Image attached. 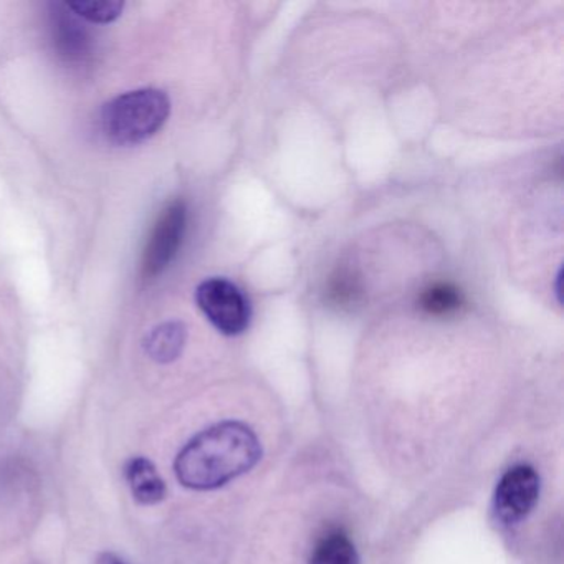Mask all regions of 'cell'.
<instances>
[{"mask_svg": "<svg viewBox=\"0 0 564 564\" xmlns=\"http://www.w3.org/2000/svg\"><path fill=\"white\" fill-rule=\"evenodd\" d=\"M358 292V282L355 276L351 273L341 272L329 286V299L338 305H346V303L355 302Z\"/></svg>", "mask_w": 564, "mask_h": 564, "instance_id": "7c38bea8", "label": "cell"}, {"mask_svg": "<svg viewBox=\"0 0 564 564\" xmlns=\"http://www.w3.org/2000/svg\"><path fill=\"white\" fill-rule=\"evenodd\" d=\"M186 338L187 332L183 323H164L147 336L144 348L154 361L166 365V362H173L174 359L180 358L184 345H186Z\"/></svg>", "mask_w": 564, "mask_h": 564, "instance_id": "ba28073f", "label": "cell"}, {"mask_svg": "<svg viewBox=\"0 0 564 564\" xmlns=\"http://www.w3.org/2000/svg\"><path fill=\"white\" fill-rule=\"evenodd\" d=\"M52 24L58 51L68 61H82L90 51V37L77 15L67 8V4L57 6L52 14Z\"/></svg>", "mask_w": 564, "mask_h": 564, "instance_id": "8992f818", "label": "cell"}, {"mask_svg": "<svg viewBox=\"0 0 564 564\" xmlns=\"http://www.w3.org/2000/svg\"><path fill=\"white\" fill-rule=\"evenodd\" d=\"M462 305H464V296L452 283H434L419 296V306L422 312L432 316L452 315L458 312Z\"/></svg>", "mask_w": 564, "mask_h": 564, "instance_id": "30bf717a", "label": "cell"}, {"mask_svg": "<svg viewBox=\"0 0 564 564\" xmlns=\"http://www.w3.org/2000/svg\"><path fill=\"white\" fill-rule=\"evenodd\" d=\"M97 564H128L127 561L118 557L117 554L113 553H104L97 560Z\"/></svg>", "mask_w": 564, "mask_h": 564, "instance_id": "4fadbf2b", "label": "cell"}, {"mask_svg": "<svg viewBox=\"0 0 564 564\" xmlns=\"http://www.w3.org/2000/svg\"><path fill=\"white\" fill-rule=\"evenodd\" d=\"M540 497V475L530 465H514L498 481L495 514L503 524H514L530 514Z\"/></svg>", "mask_w": 564, "mask_h": 564, "instance_id": "5b68a950", "label": "cell"}, {"mask_svg": "<svg viewBox=\"0 0 564 564\" xmlns=\"http://www.w3.org/2000/svg\"><path fill=\"white\" fill-rule=\"evenodd\" d=\"M67 8L77 15L95 24H110L123 12L124 4L120 0H75L67 2Z\"/></svg>", "mask_w": 564, "mask_h": 564, "instance_id": "8fae6325", "label": "cell"}, {"mask_svg": "<svg viewBox=\"0 0 564 564\" xmlns=\"http://www.w3.org/2000/svg\"><path fill=\"white\" fill-rule=\"evenodd\" d=\"M167 95L154 88L128 91L105 105L101 130L111 143L120 147L143 143L153 138L170 118Z\"/></svg>", "mask_w": 564, "mask_h": 564, "instance_id": "7a4b0ae2", "label": "cell"}, {"mask_svg": "<svg viewBox=\"0 0 564 564\" xmlns=\"http://www.w3.org/2000/svg\"><path fill=\"white\" fill-rule=\"evenodd\" d=\"M187 229V207L183 200L171 203L151 230L141 259L144 280L156 279L170 267L183 246Z\"/></svg>", "mask_w": 564, "mask_h": 564, "instance_id": "277c9868", "label": "cell"}, {"mask_svg": "<svg viewBox=\"0 0 564 564\" xmlns=\"http://www.w3.org/2000/svg\"><path fill=\"white\" fill-rule=\"evenodd\" d=\"M262 445L249 425L227 421L197 434L177 455V480L191 490H214L252 470Z\"/></svg>", "mask_w": 564, "mask_h": 564, "instance_id": "6da1fadb", "label": "cell"}, {"mask_svg": "<svg viewBox=\"0 0 564 564\" xmlns=\"http://www.w3.org/2000/svg\"><path fill=\"white\" fill-rule=\"evenodd\" d=\"M310 564H359L358 551L348 534L328 531L313 550Z\"/></svg>", "mask_w": 564, "mask_h": 564, "instance_id": "9c48e42d", "label": "cell"}, {"mask_svg": "<svg viewBox=\"0 0 564 564\" xmlns=\"http://www.w3.org/2000/svg\"><path fill=\"white\" fill-rule=\"evenodd\" d=\"M197 305L223 335H242L250 325L252 310L239 286L226 279H209L197 286Z\"/></svg>", "mask_w": 564, "mask_h": 564, "instance_id": "3957f363", "label": "cell"}, {"mask_svg": "<svg viewBox=\"0 0 564 564\" xmlns=\"http://www.w3.org/2000/svg\"><path fill=\"white\" fill-rule=\"evenodd\" d=\"M124 477L130 485L134 500L141 505H156L166 497V484L158 474L153 462L134 457L124 467Z\"/></svg>", "mask_w": 564, "mask_h": 564, "instance_id": "52a82bcc", "label": "cell"}]
</instances>
